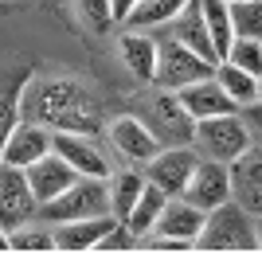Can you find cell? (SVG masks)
I'll use <instances>...</instances> for the list:
<instances>
[{
    "instance_id": "7c38bea8",
    "label": "cell",
    "mask_w": 262,
    "mask_h": 254,
    "mask_svg": "<svg viewBox=\"0 0 262 254\" xmlns=\"http://www.w3.org/2000/svg\"><path fill=\"white\" fill-rule=\"evenodd\" d=\"M24 172H28V184H32L35 199H39V207L51 203L55 196H63V192L78 180V168L71 165L67 156H59V153L39 156V160H35L32 168H24Z\"/></svg>"
},
{
    "instance_id": "d6a6232c",
    "label": "cell",
    "mask_w": 262,
    "mask_h": 254,
    "mask_svg": "<svg viewBox=\"0 0 262 254\" xmlns=\"http://www.w3.org/2000/svg\"><path fill=\"white\" fill-rule=\"evenodd\" d=\"M258 239H262V215H258Z\"/></svg>"
},
{
    "instance_id": "30bf717a",
    "label": "cell",
    "mask_w": 262,
    "mask_h": 254,
    "mask_svg": "<svg viewBox=\"0 0 262 254\" xmlns=\"http://www.w3.org/2000/svg\"><path fill=\"white\" fill-rule=\"evenodd\" d=\"M55 153V129H47L43 122H20L12 129L8 145H4V165H16V168H32L39 156Z\"/></svg>"
},
{
    "instance_id": "ba28073f",
    "label": "cell",
    "mask_w": 262,
    "mask_h": 254,
    "mask_svg": "<svg viewBox=\"0 0 262 254\" xmlns=\"http://www.w3.org/2000/svg\"><path fill=\"white\" fill-rule=\"evenodd\" d=\"M106 133H110V145L118 149V156H125L129 165H149V160L164 149L161 137H157L141 118H133V113L114 118V122L106 125Z\"/></svg>"
},
{
    "instance_id": "6da1fadb",
    "label": "cell",
    "mask_w": 262,
    "mask_h": 254,
    "mask_svg": "<svg viewBox=\"0 0 262 254\" xmlns=\"http://www.w3.org/2000/svg\"><path fill=\"white\" fill-rule=\"evenodd\" d=\"M24 106L32 110L35 122H43L55 133H94L98 137L106 129V110H102L98 94L78 78H32Z\"/></svg>"
},
{
    "instance_id": "cb8c5ba5",
    "label": "cell",
    "mask_w": 262,
    "mask_h": 254,
    "mask_svg": "<svg viewBox=\"0 0 262 254\" xmlns=\"http://www.w3.org/2000/svg\"><path fill=\"white\" fill-rule=\"evenodd\" d=\"M204 8V20H208V32H211V43L219 51V63L231 55V43L239 39L235 35V20H231V4L227 0H200Z\"/></svg>"
},
{
    "instance_id": "5bb4252c",
    "label": "cell",
    "mask_w": 262,
    "mask_h": 254,
    "mask_svg": "<svg viewBox=\"0 0 262 254\" xmlns=\"http://www.w3.org/2000/svg\"><path fill=\"white\" fill-rule=\"evenodd\" d=\"M204 223H208V211L196 207V203H188L184 196H172L168 199V207H164V215L157 219V227L149 235H157V239H184V243H196L200 231H204ZM145 235V239H149Z\"/></svg>"
},
{
    "instance_id": "9a60e30c",
    "label": "cell",
    "mask_w": 262,
    "mask_h": 254,
    "mask_svg": "<svg viewBox=\"0 0 262 254\" xmlns=\"http://www.w3.org/2000/svg\"><path fill=\"white\" fill-rule=\"evenodd\" d=\"M176 94H180L184 110L192 113L196 122H204V118H223V113H239V102L219 86L215 75H211V78H200V82H192V86L176 90Z\"/></svg>"
},
{
    "instance_id": "d6986e66",
    "label": "cell",
    "mask_w": 262,
    "mask_h": 254,
    "mask_svg": "<svg viewBox=\"0 0 262 254\" xmlns=\"http://www.w3.org/2000/svg\"><path fill=\"white\" fill-rule=\"evenodd\" d=\"M153 118L164 125V141H192L196 137V118L184 110V102L176 90H161L153 98Z\"/></svg>"
},
{
    "instance_id": "3957f363",
    "label": "cell",
    "mask_w": 262,
    "mask_h": 254,
    "mask_svg": "<svg viewBox=\"0 0 262 254\" xmlns=\"http://www.w3.org/2000/svg\"><path fill=\"white\" fill-rule=\"evenodd\" d=\"M192 145H196L200 156L235 165V160L254 145V129L247 125L243 110L239 113H223V118H204V122H196V137H192Z\"/></svg>"
},
{
    "instance_id": "1f68e13d",
    "label": "cell",
    "mask_w": 262,
    "mask_h": 254,
    "mask_svg": "<svg viewBox=\"0 0 262 254\" xmlns=\"http://www.w3.org/2000/svg\"><path fill=\"white\" fill-rule=\"evenodd\" d=\"M0 250H8V231H0Z\"/></svg>"
},
{
    "instance_id": "9c48e42d",
    "label": "cell",
    "mask_w": 262,
    "mask_h": 254,
    "mask_svg": "<svg viewBox=\"0 0 262 254\" xmlns=\"http://www.w3.org/2000/svg\"><path fill=\"white\" fill-rule=\"evenodd\" d=\"M184 199L196 203V207H204V211L223 207V203L231 199V165L204 156V160L196 165V172H192V180H188Z\"/></svg>"
},
{
    "instance_id": "7402d4cb",
    "label": "cell",
    "mask_w": 262,
    "mask_h": 254,
    "mask_svg": "<svg viewBox=\"0 0 262 254\" xmlns=\"http://www.w3.org/2000/svg\"><path fill=\"white\" fill-rule=\"evenodd\" d=\"M192 0H137V8L129 12V20L121 24V28H161V24H176L180 20V12L188 8Z\"/></svg>"
},
{
    "instance_id": "52a82bcc",
    "label": "cell",
    "mask_w": 262,
    "mask_h": 254,
    "mask_svg": "<svg viewBox=\"0 0 262 254\" xmlns=\"http://www.w3.org/2000/svg\"><path fill=\"white\" fill-rule=\"evenodd\" d=\"M196 165H200V153H196V149L164 145L161 153L145 165V180L157 184V188H164L168 196H184V188H188V180H192V172H196Z\"/></svg>"
},
{
    "instance_id": "8992f818",
    "label": "cell",
    "mask_w": 262,
    "mask_h": 254,
    "mask_svg": "<svg viewBox=\"0 0 262 254\" xmlns=\"http://www.w3.org/2000/svg\"><path fill=\"white\" fill-rule=\"evenodd\" d=\"M219 63H208L204 55H196L192 47H184L180 39L161 43V63H157V86L161 90H184L200 78H211Z\"/></svg>"
},
{
    "instance_id": "f1b7e54d",
    "label": "cell",
    "mask_w": 262,
    "mask_h": 254,
    "mask_svg": "<svg viewBox=\"0 0 262 254\" xmlns=\"http://www.w3.org/2000/svg\"><path fill=\"white\" fill-rule=\"evenodd\" d=\"M227 63H235V66H243V71H251L254 78H262V39H235L231 43V55H227Z\"/></svg>"
},
{
    "instance_id": "44dd1931",
    "label": "cell",
    "mask_w": 262,
    "mask_h": 254,
    "mask_svg": "<svg viewBox=\"0 0 262 254\" xmlns=\"http://www.w3.org/2000/svg\"><path fill=\"white\" fill-rule=\"evenodd\" d=\"M168 192L164 188H157V184H145V192L137 196V203H133V211H129V219H125V227H129L137 239H145V235L157 227V219L164 215V207H168Z\"/></svg>"
},
{
    "instance_id": "4316f807",
    "label": "cell",
    "mask_w": 262,
    "mask_h": 254,
    "mask_svg": "<svg viewBox=\"0 0 262 254\" xmlns=\"http://www.w3.org/2000/svg\"><path fill=\"white\" fill-rule=\"evenodd\" d=\"M235 35L243 39H262V0H235L231 4Z\"/></svg>"
},
{
    "instance_id": "ac0fdd59",
    "label": "cell",
    "mask_w": 262,
    "mask_h": 254,
    "mask_svg": "<svg viewBox=\"0 0 262 254\" xmlns=\"http://www.w3.org/2000/svg\"><path fill=\"white\" fill-rule=\"evenodd\" d=\"M118 55H121V63L129 66V71L141 78V82H157L161 43H153L149 35H141V32H133V28H125V32L118 35Z\"/></svg>"
},
{
    "instance_id": "e0dca14e",
    "label": "cell",
    "mask_w": 262,
    "mask_h": 254,
    "mask_svg": "<svg viewBox=\"0 0 262 254\" xmlns=\"http://www.w3.org/2000/svg\"><path fill=\"white\" fill-rule=\"evenodd\" d=\"M32 71L24 66L16 75H0V165H4V145H8L12 129L20 125V110H24V94L32 86Z\"/></svg>"
},
{
    "instance_id": "d4e9b609",
    "label": "cell",
    "mask_w": 262,
    "mask_h": 254,
    "mask_svg": "<svg viewBox=\"0 0 262 254\" xmlns=\"http://www.w3.org/2000/svg\"><path fill=\"white\" fill-rule=\"evenodd\" d=\"M215 78H219V86L239 102V110H243V106H251V102H258V82H262V78H254L251 71H243V66H235V63L223 59V63L215 66Z\"/></svg>"
},
{
    "instance_id": "f546056e",
    "label": "cell",
    "mask_w": 262,
    "mask_h": 254,
    "mask_svg": "<svg viewBox=\"0 0 262 254\" xmlns=\"http://www.w3.org/2000/svg\"><path fill=\"white\" fill-rule=\"evenodd\" d=\"M243 118H247V125H251V129L262 137V98L251 102V106H243Z\"/></svg>"
},
{
    "instance_id": "ffe728a7",
    "label": "cell",
    "mask_w": 262,
    "mask_h": 254,
    "mask_svg": "<svg viewBox=\"0 0 262 254\" xmlns=\"http://www.w3.org/2000/svg\"><path fill=\"white\" fill-rule=\"evenodd\" d=\"M172 39H180L184 47H192V51H196V55H204L208 63H219V51H215V43H211V32H208V20H204L200 0H192V4L180 12Z\"/></svg>"
},
{
    "instance_id": "484cf974",
    "label": "cell",
    "mask_w": 262,
    "mask_h": 254,
    "mask_svg": "<svg viewBox=\"0 0 262 254\" xmlns=\"http://www.w3.org/2000/svg\"><path fill=\"white\" fill-rule=\"evenodd\" d=\"M75 12L82 16L90 32L106 35L110 28H118V16H114V0H75Z\"/></svg>"
},
{
    "instance_id": "4dcf8cb0",
    "label": "cell",
    "mask_w": 262,
    "mask_h": 254,
    "mask_svg": "<svg viewBox=\"0 0 262 254\" xmlns=\"http://www.w3.org/2000/svg\"><path fill=\"white\" fill-rule=\"evenodd\" d=\"M137 8V0H114V16H118V24L129 20V12Z\"/></svg>"
},
{
    "instance_id": "603a6c76",
    "label": "cell",
    "mask_w": 262,
    "mask_h": 254,
    "mask_svg": "<svg viewBox=\"0 0 262 254\" xmlns=\"http://www.w3.org/2000/svg\"><path fill=\"white\" fill-rule=\"evenodd\" d=\"M145 172H137V168H125V172H114L110 176V211L118 215L121 223L129 219L133 203H137V196L145 192Z\"/></svg>"
},
{
    "instance_id": "5b68a950",
    "label": "cell",
    "mask_w": 262,
    "mask_h": 254,
    "mask_svg": "<svg viewBox=\"0 0 262 254\" xmlns=\"http://www.w3.org/2000/svg\"><path fill=\"white\" fill-rule=\"evenodd\" d=\"M39 215V199H35L28 172L16 165H0V231H20Z\"/></svg>"
},
{
    "instance_id": "4fadbf2b",
    "label": "cell",
    "mask_w": 262,
    "mask_h": 254,
    "mask_svg": "<svg viewBox=\"0 0 262 254\" xmlns=\"http://www.w3.org/2000/svg\"><path fill=\"white\" fill-rule=\"evenodd\" d=\"M231 199L243 203L254 219L262 215V145H251L231 165Z\"/></svg>"
},
{
    "instance_id": "836d02e7",
    "label": "cell",
    "mask_w": 262,
    "mask_h": 254,
    "mask_svg": "<svg viewBox=\"0 0 262 254\" xmlns=\"http://www.w3.org/2000/svg\"><path fill=\"white\" fill-rule=\"evenodd\" d=\"M258 98H262V82H258Z\"/></svg>"
},
{
    "instance_id": "7a4b0ae2",
    "label": "cell",
    "mask_w": 262,
    "mask_h": 254,
    "mask_svg": "<svg viewBox=\"0 0 262 254\" xmlns=\"http://www.w3.org/2000/svg\"><path fill=\"white\" fill-rule=\"evenodd\" d=\"M200 250H211V254H247V250H262V239H258V219L251 211L227 199L223 207L208 211V223L196 239Z\"/></svg>"
},
{
    "instance_id": "8fae6325",
    "label": "cell",
    "mask_w": 262,
    "mask_h": 254,
    "mask_svg": "<svg viewBox=\"0 0 262 254\" xmlns=\"http://www.w3.org/2000/svg\"><path fill=\"white\" fill-rule=\"evenodd\" d=\"M55 153L67 156L78 168V176H102V180L114 176L110 172V156L94 133H55Z\"/></svg>"
},
{
    "instance_id": "277c9868",
    "label": "cell",
    "mask_w": 262,
    "mask_h": 254,
    "mask_svg": "<svg viewBox=\"0 0 262 254\" xmlns=\"http://www.w3.org/2000/svg\"><path fill=\"white\" fill-rule=\"evenodd\" d=\"M110 211V180L102 176H78L63 196H55L51 203L39 207V219L67 223V219H90V215H106ZM114 215V211H110Z\"/></svg>"
},
{
    "instance_id": "2e32d148",
    "label": "cell",
    "mask_w": 262,
    "mask_h": 254,
    "mask_svg": "<svg viewBox=\"0 0 262 254\" xmlns=\"http://www.w3.org/2000/svg\"><path fill=\"white\" fill-rule=\"evenodd\" d=\"M118 223V215H90V219H67V223H55V246L59 250H98V243L106 239V231Z\"/></svg>"
},
{
    "instance_id": "e575fe53",
    "label": "cell",
    "mask_w": 262,
    "mask_h": 254,
    "mask_svg": "<svg viewBox=\"0 0 262 254\" xmlns=\"http://www.w3.org/2000/svg\"><path fill=\"white\" fill-rule=\"evenodd\" d=\"M227 4H235V0H227Z\"/></svg>"
},
{
    "instance_id": "83f0119b",
    "label": "cell",
    "mask_w": 262,
    "mask_h": 254,
    "mask_svg": "<svg viewBox=\"0 0 262 254\" xmlns=\"http://www.w3.org/2000/svg\"><path fill=\"white\" fill-rule=\"evenodd\" d=\"M8 250H59L55 246V231H51V223L47 227H20V231H12L8 235Z\"/></svg>"
}]
</instances>
